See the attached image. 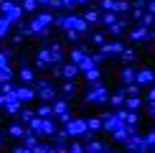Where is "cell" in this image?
<instances>
[{"label": "cell", "mask_w": 155, "mask_h": 153, "mask_svg": "<svg viewBox=\"0 0 155 153\" xmlns=\"http://www.w3.org/2000/svg\"><path fill=\"white\" fill-rule=\"evenodd\" d=\"M56 25L64 31H76V33H87L89 23L84 21V15H76V13H64V15H56Z\"/></svg>", "instance_id": "obj_1"}, {"label": "cell", "mask_w": 155, "mask_h": 153, "mask_svg": "<svg viewBox=\"0 0 155 153\" xmlns=\"http://www.w3.org/2000/svg\"><path fill=\"white\" fill-rule=\"evenodd\" d=\"M84 100H87V102H94V105H107V102H109V89L102 84V82L89 84L87 94H84Z\"/></svg>", "instance_id": "obj_2"}, {"label": "cell", "mask_w": 155, "mask_h": 153, "mask_svg": "<svg viewBox=\"0 0 155 153\" xmlns=\"http://www.w3.org/2000/svg\"><path fill=\"white\" fill-rule=\"evenodd\" d=\"M0 15H5L13 25H18L23 18V8L21 3H13V0H0Z\"/></svg>", "instance_id": "obj_3"}, {"label": "cell", "mask_w": 155, "mask_h": 153, "mask_svg": "<svg viewBox=\"0 0 155 153\" xmlns=\"http://www.w3.org/2000/svg\"><path fill=\"white\" fill-rule=\"evenodd\" d=\"M33 89H36V94H38L43 102H54V100H56V84L48 79V76H43V79H36Z\"/></svg>", "instance_id": "obj_4"}, {"label": "cell", "mask_w": 155, "mask_h": 153, "mask_svg": "<svg viewBox=\"0 0 155 153\" xmlns=\"http://www.w3.org/2000/svg\"><path fill=\"white\" fill-rule=\"evenodd\" d=\"M64 127H66V133H69L71 138L84 135V133H87V120H84V117H71V120H69V123L64 125Z\"/></svg>", "instance_id": "obj_5"}, {"label": "cell", "mask_w": 155, "mask_h": 153, "mask_svg": "<svg viewBox=\"0 0 155 153\" xmlns=\"http://www.w3.org/2000/svg\"><path fill=\"white\" fill-rule=\"evenodd\" d=\"M125 145H127V151H132V153H147V151H150L147 143H145V135H137V133H135Z\"/></svg>", "instance_id": "obj_6"}, {"label": "cell", "mask_w": 155, "mask_h": 153, "mask_svg": "<svg viewBox=\"0 0 155 153\" xmlns=\"http://www.w3.org/2000/svg\"><path fill=\"white\" fill-rule=\"evenodd\" d=\"M125 46H127L125 41H120V38H112V41H107L104 46H99V51H102L104 56H109V54H122V51H125Z\"/></svg>", "instance_id": "obj_7"}, {"label": "cell", "mask_w": 155, "mask_h": 153, "mask_svg": "<svg viewBox=\"0 0 155 153\" xmlns=\"http://www.w3.org/2000/svg\"><path fill=\"white\" fill-rule=\"evenodd\" d=\"M51 66H54V59H51V51L46 46L36 54V69H51Z\"/></svg>", "instance_id": "obj_8"}, {"label": "cell", "mask_w": 155, "mask_h": 153, "mask_svg": "<svg viewBox=\"0 0 155 153\" xmlns=\"http://www.w3.org/2000/svg\"><path fill=\"white\" fill-rule=\"evenodd\" d=\"M155 82V72L153 69H147V66H143V69H137V74H135V84H153Z\"/></svg>", "instance_id": "obj_9"}, {"label": "cell", "mask_w": 155, "mask_h": 153, "mask_svg": "<svg viewBox=\"0 0 155 153\" xmlns=\"http://www.w3.org/2000/svg\"><path fill=\"white\" fill-rule=\"evenodd\" d=\"M15 97L21 100V102H28V100L36 97V89L31 87V84H15Z\"/></svg>", "instance_id": "obj_10"}, {"label": "cell", "mask_w": 155, "mask_h": 153, "mask_svg": "<svg viewBox=\"0 0 155 153\" xmlns=\"http://www.w3.org/2000/svg\"><path fill=\"white\" fill-rule=\"evenodd\" d=\"M87 56H89V49H87V46H74L71 51H69V61L76 64V66H79V64L87 59Z\"/></svg>", "instance_id": "obj_11"}, {"label": "cell", "mask_w": 155, "mask_h": 153, "mask_svg": "<svg viewBox=\"0 0 155 153\" xmlns=\"http://www.w3.org/2000/svg\"><path fill=\"white\" fill-rule=\"evenodd\" d=\"M76 74H79V66H76V64H61V76L66 82H76Z\"/></svg>", "instance_id": "obj_12"}, {"label": "cell", "mask_w": 155, "mask_h": 153, "mask_svg": "<svg viewBox=\"0 0 155 153\" xmlns=\"http://www.w3.org/2000/svg\"><path fill=\"white\" fill-rule=\"evenodd\" d=\"M21 110H23V102L18 100L15 94H10V97L5 100V112H8V115H18Z\"/></svg>", "instance_id": "obj_13"}, {"label": "cell", "mask_w": 155, "mask_h": 153, "mask_svg": "<svg viewBox=\"0 0 155 153\" xmlns=\"http://www.w3.org/2000/svg\"><path fill=\"white\" fill-rule=\"evenodd\" d=\"M69 133H66V127H59V130L51 135V145H69Z\"/></svg>", "instance_id": "obj_14"}, {"label": "cell", "mask_w": 155, "mask_h": 153, "mask_svg": "<svg viewBox=\"0 0 155 153\" xmlns=\"http://www.w3.org/2000/svg\"><path fill=\"white\" fill-rule=\"evenodd\" d=\"M147 31H150V28H145V25L135 23L132 28H130V38H132V41H147Z\"/></svg>", "instance_id": "obj_15"}, {"label": "cell", "mask_w": 155, "mask_h": 153, "mask_svg": "<svg viewBox=\"0 0 155 153\" xmlns=\"http://www.w3.org/2000/svg\"><path fill=\"white\" fill-rule=\"evenodd\" d=\"M36 21L41 23L43 28H48V25H56V15H54V10H43V13L36 15Z\"/></svg>", "instance_id": "obj_16"}, {"label": "cell", "mask_w": 155, "mask_h": 153, "mask_svg": "<svg viewBox=\"0 0 155 153\" xmlns=\"http://www.w3.org/2000/svg\"><path fill=\"white\" fill-rule=\"evenodd\" d=\"M135 74H137V69H135L132 64H125V69L120 72L122 82H125V87H127V84H132V82H135Z\"/></svg>", "instance_id": "obj_17"}, {"label": "cell", "mask_w": 155, "mask_h": 153, "mask_svg": "<svg viewBox=\"0 0 155 153\" xmlns=\"http://www.w3.org/2000/svg\"><path fill=\"white\" fill-rule=\"evenodd\" d=\"M51 105H54V115H56V117L64 115V112H69V100H66V97H56Z\"/></svg>", "instance_id": "obj_18"}, {"label": "cell", "mask_w": 155, "mask_h": 153, "mask_svg": "<svg viewBox=\"0 0 155 153\" xmlns=\"http://www.w3.org/2000/svg\"><path fill=\"white\" fill-rule=\"evenodd\" d=\"M25 133H28V127H25L23 123H13V125H8V135H10V138H23Z\"/></svg>", "instance_id": "obj_19"}, {"label": "cell", "mask_w": 155, "mask_h": 153, "mask_svg": "<svg viewBox=\"0 0 155 153\" xmlns=\"http://www.w3.org/2000/svg\"><path fill=\"white\" fill-rule=\"evenodd\" d=\"M125 100H127L125 89H120V92H112V94H109V105H114V110H117V107H125Z\"/></svg>", "instance_id": "obj_20"}, {"label": "cell", "mask_w": 155, "mask_h": 153, "mask_svg": "<svg viewBox=\"0 0 155 153\" xmlns=\"http://www.w3.org/2000/svg\"><path fill=\"white\" fill-rule=\"evenodd\" d=\"M36 115H38V117H56V115H54V105H51V102H41V105L36 107Z\"/></svg>", "instance_id": "obj_21"}, {"label": "cell", "mask_w": 155, "mask_h": 153, "mask_svg": "<svg viewBox=\"0 0 155 153\" xmlns=\"http://www.w3.org/2000/svg\"><path fill=\"white\" fill-rule=\"evenodd\" d=\"M21 79L25 82V84H36V69L25 64V66L21 69Z\"/></svg>", "instance_id": "obj_22"}, {"label": "cell", "mask_w": 155, "mask_h": 153, "mask_svg": "<svg viewBox=\"0 0 155 153\" xmlns=\"http://www.w3.org/2000/svg\"><path fill=\"white\" fill-rule=\"evenodd\" d=\"M87 153H107V143H102V140H89L87 143Z\"/></svg>", "instance_id": "obj_23"}, {"label": "cell", "mask_w": 155, "mask_h": 153, "mask_svg": "<svg viewBox=\"0 0 155 153\" xmlns=\"http://www.w3.org/2000/svg\"><path fill=\"white\" fill-rule=\"evenodd\" d=\"M102 127H104V123H102L99 115H94V117H87V130H89V133H97V130H102Z\"/></svg>", "instance_id": "obj_24"}, {"label": "cell", "mask_w": 155, "mask_h": 153, "mask_svg": "<svg viewBox=\"0 0 155 153\" xmlns=\"http://www.w3.org/2000/svg\"><path fill=\"white\" fill-rule=\"evenodd\" d=\"M59 92L64 94V97H71V94H76V82H66V79H64L61 87H59Z\"/></svg>", "instance_id": "obj_25"}, {"label": "cell", "mask_w": 155, "mask_h": 153, "mask_svg": "<svg viewBox=\"0 0 155 153\" xmlns=\"http://www.w3.org/2000/svg\"><path fill=\"white\" fill-rule=\"evenodd\" d=\"M38 143H41V140H38V135H36V133H31V130H28V133L23 135V145H25V148H31V151H33Z\"/></svg>", "instance_id": "obj_26"}, {"label": "cell", "mask_w": 155, "mask_h": 153, "mask_svg": "<svg viewBox=\"0 0 155 153\" xmlns=\"http://www.w3.org/2000/svg\"><path fill=\"white\" fill-rule=\"evenodd\" d=\"M84 79H87L89 84H97V82L102 79V72H99V66H94V69H89V72H84Z\"/></svg>", "instance_id": "obj_27"}, {"label": "cell", "mask_w": 155, "mask_h": 153, "mask_svg": "<svg viewBox=\"0 0 155 153\" xmlns=\"http://www.w3.org/2000/svg\"><path fill=\"white\" fill-rule=\"evenodd\" d=\"M84 21H87V23H99L102 21V13L97 8H89L87 13H84Z\"/></svg>", "instance_id": "obj_28"}, {"label": "cell", "mask_w": 155, "mask_h": 153, "mask_svg": "<svg viewBox=\"0 0 155 153\" xmlns=\"http://www.w3.org/2000/svg\"><path fill=\"white\" fill-rule=\"evenodd\" d=\"M140 105H143V100H140V97H127V100H125V110H127V112H137Z\"/></svg>", "instance_id": "obj_29"}, {"label": "cell", "mask_w": 155, "mask_h": 153, "mask_svg": "<svg viewBox=\"0 0 155 153\" xmlns=\"http://www.w3.org/2000/svg\"><path fill=\"white\" fill-rule=\"evenodd\" d=\"M135 56H137V51H135L132 46H125V51L120 54V59L125 61V64H132V61H135Z\"/></svg>", "instance_id": "obj_30"}, {"label": "cell", "mask_w": 155, "mask_h": 153, "mask_svg": "<svg viewBox=\"0 0 155 153\" xmlns=\"http://www.w3.org/2000/svg\"><path fill=\"white\" fill-rule=\"evenodd\" d=\"M33 117H36V110H31V107H23V110H21V123L25 127L31 125V120H33Z\"/></svg>", "instance_id": "obj_31"}, {"label": "cell", "mask_w": 155, "mask_h": 153, "mask_svg": "<svg viewBox=\"0 0 155 153\" xmlns=\"http://www.w3.org/2000/svg\"><path fill=\"white\" fill-rule=\"evenodd\" d=\"M38 0H21V8H23V13H33V10H38Z\"/></svg>", "instance_id": "obj_32"}, {"label": "cell", "mask_w": 155, "mask_h": 153, "mask_svg": "<svg viewBox=\"0 0 155 153\" xmlns=\"http://www.w3.org/2000/svg\"><path fill=\"white\" fill-rule=\"evenodd\" d=\"M69 153H87V145H84L81 140H71V143H69Z\"/></svg>", "instance_id": "obj_33"}, {"label": "cell", "mask_w": 155, "mask_h": 153, "mask_svg": "<svg viewBox=\"0 0 155 153\" xmlns=\"http://www.w3.org/2000/svg\"><path fill=\"white\" fill-rule=\"evenodd\" d=\"M99 5L104 8V13H117V0H99Z\"/></svg>", "instance_id": "obj_34"}, {"label": "cell", "mask_w": 155, "mask_h": 153, "mask_svg": "<svg viewBox=\"0 0 155 153\" xmlns=\"http://www.w3.org/2000/svg\"><path fill=\"white\" fill-rule=\"evenodd\" d=\"M153 23H155V15L153 13H143V18H140V25H145V28H153Z\"/></svg>", "instance_id": "obj_35"}, {"label": "cell", "mask_w": 155, "mask_h": 153, "mask_svg": "<svg viewBox=\"0 0 155 153\" xmlns=\"http://www.w3.org/2000/svg\"><path fill=\"white\" fill-rule=\"evenodd\" d=\"M117 21H120V18H117V13H104V15H102V23H104L107 28H109V25H114Z\"/></svg>", "instance_id": "obj_36"}, {"label": "cell", "mask_w": 155, "mask_h": 153, "mask_svg": "<svg viewBox=\"0 0 155 153\" xmlns=\"http://www.w3.org/2000/svg\"><path fill=\"white\" fill-rule=\"evenodd\" d=\"M125 28H127V21H122V18H120V21L114 23V25H109V33H114V36H117V33H122Z\"/></svg>", "instance_id": "obj_37"}, {"label": "cell", "mask_w": 155, "mask_h": 153, "mask_svg": "<svg viewBox=\"0 0 155 153\" xmlns=\"http://www.w3.org/2000/svg\"><path fill=\"white\" fill-rule=\"evenodd\" d=\"M92 43H97V46H104V43H107L104 33H102V31H92Z\"/></svg>", "instance_id": "obj_38"}, {"label": "cell", "mask_w": 155, "mask_h": 153, "mask_svg": "<svg viewBox=\"0 0 155 153\" xmlns=\"http://www.w3.org/2000/svg\"><path fill=\"white\" fill-rule=\"evenodd\" d=\"M10 66V51H0V72Z\"/></svg>", "instance_id": "obj_39"}, {"label": "cell", "mask_w": 155, "mask_h": 153, "mask_svg": "<svg viewBox=\"0 0 155 153\" xmlns=\"http://www.w3.org/2000/svg\"><path fill=\"white\" fill-rule=\"evenodd\" d=\"M94 66H97V64H94V59H92V56H87V59L79 64V72H89V69H94Z\"/></svg>", "instance_id": "obj_40"}, {"label": "cell", "mask_w": 155, "mask_h": 153, "mask_svg": "<svg viewBox=\"0 0 155 153\" xmlns=\"http://www.w3.org/2000/svg\"><path fill=\"white\" fill-rule=\"evenodd\" d=\"M125 94H127V97H137V94H140V84H135V82L127 84L125 87Z\"/></svg>", "instance_id": "obj_41"}, {"label": "cell", "mask_w": 155, "mask_h": 153, "mask_svg": "<svg viewBox=\"0 0 155 153\" xmlns=\"http://www.w3.org/2000/svg\"><path fill=\"white\" fill-rule=\"evenodd\" d=\"M145 143H147V148H150V151H155V127L145 135Z\"/></svg>", "instance_id": "obj_42"}, {"label": "cell", "mask_w": 155, "mask_h": 153, "mask_svg": "<svg viewBox=\"0 0 155 153\" xmlns=\"http://www.w3.org/2000/svg\"><path fill=\"white\" fill-rule=\"evenodd\" d=\"M137 112H127V117H125V125H135V127H137Z\"/></svg>", "instance_id": "obj_43"}, {"label": "cell", "mask_w": 155, "mask_h": 153, "mask_svg": "<svg viewBox=\"0 0 155 153\" xmlns=\"http://www.w3.org/2000/svg\"><path fill=\"white\" fill-rule=\"evenodd\" d=\"M127 10H132V5L127 0H117V13H127Z\"/></svg>", "instance_id": "obj_44"}, {"label": "cell", "mask_w": 155, "mask_h": 153, "mask_svg": "<svg viewBox=\"0 0 155 153\" xmlns=\"http://www.w3.org/2000/svg\"><path fill=\"white\" fill-rule=\"evenodd\" d=\"M89 56H92V59H94V64H97V66H99V64H102V61H104V59H107V56H104V54H102V51H99V49H97V51H94V54H89Z\"/></svg>", "instance_id": "obj_45"}, {"label": "cell", "mask_w": 155, "mask_h": 153, "mask_svg": "<svg viewBox=\"0 0 155 153\" xmlns=\"http://www.w3.org/2000/svg\"><path fill=\"white\" fill-rule=\"evenodd\" d=\"M13 153H33L31 148H25V145L21 143V145H15V148H13Z\"/></svg>", "instance_id": "obj_46"}, {"label": "cell", "mask_w": 155, "mask_h": 153, "mask_svg": "<svg viewBox=\"0 0 155 153\" xmlns=\"http://www.w3.org/2000/svg\"><path fill=\"white\" fill-rule=\"evenodd\" d=\"M66 38H69V41H79V33H76V31H66Z\"/></svg>", "instance_id": "obj_47"}, {"label": "cell", "mask_w": 155, "mask_h": 153, "mask_svg": "<svg viewBox=\"0 0 155 153\" xmlns=\"http://www.w3.org/2000/svg\"><path fill=\"white\" fill-rule=\"evenodd\" d=\"M51 74H54V76H61V64H54V66H51Z\"/></svg>", "instance_id": "obj_48"}, {"label": "cell", "mask_w": 155, "mask_h": 153, "mask_svg": "<svg viewBox=\"0 0 155 153\" xmlns=\"http://www.w3.org/2000/svg\"><path fill=\"white\" fill-rule=\"evenodd\" d=\"M147 115H150V117H155V100L147 102Z\"/></svg>", "instance_id": "obj_49"}, {"label": "cell", "mask_w": 155, "mask_h": 153, "mask_svg": "<svg viewBox=\"0 0 155 153\" xmlns=\"http://www.w3.org/2000/svg\"><path fill=\"white\" fill-rule=\"evenodd\" d=\"M147 13H153V15H155V0H147V8H145Z\"/></svg>", "instance_id": "obj_50"}, {"label": "cell", "mask_w": 155, "mask_h": 153, "mask_svg": "<svg viewBox=\"0 0 155 153\" xmlns=\"http://www.w3.org/2000/svg\"><path fill=\"white\" fill-rule=\"evenodd\" d=\"M61 3H64V8H74V5H79L76 0H61Z\"/></svg>", "instance_id": "obj_51"}, {"label": "cell", "mask_w": 155, "mask_h": 153, "mask_svg": "<svg viewBox=\"0 0 155 153\" xmlns=\"http://www.w3.org/2000/svg\"><path fill=\"white\" fill-rule=\"evenodd\" d=\"M5 100H8V97H5V94H0V107H5Z\"/></svg>", "instance_id": "obj_52"}, {"label": "cell", "mask_w": 155, "mask_h": 153, "mask_svg": "<svg viewBox=\"0 0 155 153\" xmlns=\"http://www.w3.org/2000/svg\"><path fill=\"white\" fill-rule=\"evenodd\" d=\"M76 3H89V0H76Z\"/></svg>", "instance_id": "obj_53"}, {"label": "cell", "mask_w": 155, "mask_h": 153, "mask_svg": "<svg viewBox=\"0 0 155 153\" xmlns=\"http://www.w3.org/2000/svg\"><path fill=\"white\" fill-rule=\"evenodd\" d=\"M0 143H3V135H0Z\"/></svg>", "instance_id": "obj_54"}, {"label": "cell", "mask_w": 155, "mask_h": 153, "mask_svg": "<svg viewBox=\"0 0 155 153\" xmlns=\"http://www.w3.org/2000/svg\"><path fill=\"white\" fill-rule=\"evenodd\" d=\"M13 3H18V0H13Z\"/></svg>", "instance_id": "obj_55"}, {"label": "cell", "mask_w": 155, "mask_h": 153, "mask_svg": "<svg viewBox=\"0 0 155 153\" xmlns=\"http://www.w3.org/2000/svg\"><path fill=\"white\" fill-rule=\"evenodd\" d=\"M153 153H155V151H153Z\"/></svg>", "instance_id": "obj_56"}]
</instances>
